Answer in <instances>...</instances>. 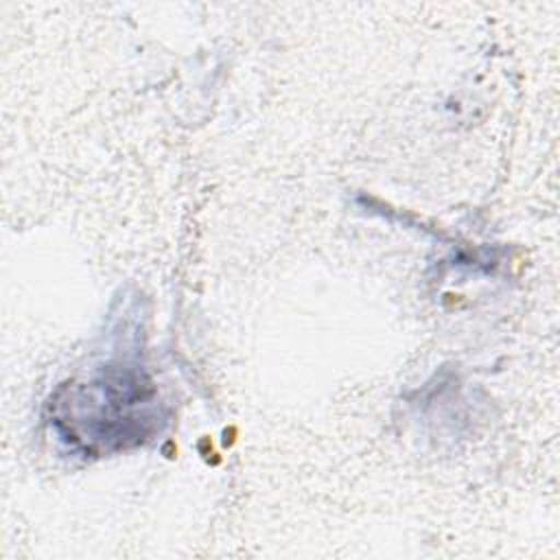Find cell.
Instances as JSON below:
<instances>
[{
  "mask_svg": "<svg viewBox=\"0 0 560 560\" xmlns=\"http://www.w3.org/2000/svg\"><path fill=\"white\" fill-rule=\"evenodd\" d=\"M70 405L66 418L57 424H68L66 440L88 444L90 448H109L138 442L153 418L151 383L129 363H109L92 383H85L68 394L61 405Z\"/></svg>",
  "mask_w": 560,
  "mask_h": 560,
  "instance_id": "cell-1",
  "label": "cell"
}]
</instances>
